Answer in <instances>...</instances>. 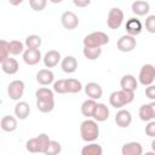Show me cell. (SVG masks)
<instances>
[{
    "label": "cell",
    "instance_id": "74e56055",
    "mask_svg": "<svg viewBox=\"0 0 155 155\" xmlns=\"http://www.w3.org/2000/svg\"><path fill=\"white\" fill-rule=\"evenodd\" d=\"M145 133L147 136L149 137H155V121L154 120H150L148 121V125L145 126Z\"/></svg>",
    "mask_w": 155,
    "mask_h": 155
},
{
    "label": "cell",
    "instance_id": "ba28073f",
    "mask_svg": "<svg viewBox=\"0 0 155 155\" xmlns=\"http://www.w3.org/2000/svg\"><path fill=\"white\" fill-rule=\"evenodd\" d=\"M116 46H117V50L121 51V52H131L136 48L137 46V41L134 39V36L132 35H122L117 42H116Z\"/></svg>",
    "mask_w": 155,
    "mask_h": 155
},
{
    "label": "cell",
    "instance_id": "5bb4252c",
    "mask_svg": "<svg viewBox=\"0 0 155 155\" xmlns=\"http://www.w3.org/2000/svg\"><path fill=\"white\" fill-rule=\"evenodd\" d=\"M92 117L97 122H103V121L108 120L109 119V108L104 103H97L94 107Z\"/></svg>",
    "mask_w": 155,
    "mask_h": 155
},
{
    "label": "cell",
    "instance_id": "60d3db41",
    "mask_svg": "<svg viewBox=\"0 0 155 155\" xmlns=\"http://www.w3.org/2000/svg\"><path fill=\"white\" fill-rule=\"evenodd\" d=\"M8 2L12 5V6H18L23 2V0H8Z\"/></svg>",
    "mask_w": 155,
    "mask_h": 155
},
{
    "label": "cell",
    "instance_id": "83f0119b",
    "mask_svg": "<svg viewBox=\"0 0 155 155\" xmlns=\"http://www.w3.org/2000/svg\"><path fill=\"white\" fill-rule=\"evenodd\" d=\"M97 102L94 99H86L82 104H81V114L84 116H86L87 119L88 117H92V114H93V110H94V107H96Z\"/></svg>",
    "mask_w": 155,
    "mask_h": 155
},
{
    "label": "cell",
    "instance_id": "7c38bea8",
    "mask_svg": "<svg viewBox=\"0 0 155 155\" xmlns=\"http://www.w3.org/2000/svg\"><path fill=\"white\" fill-rule=\"evenodd\" d=\"M131 122H132L131 113L128 110H126V109H121L120 108V110L115 115V124L121 128H126V127H128L131 125Z\"/></svg>",
    "mask_w": 155,
    "mask_h": 155
},
{
    "label": "cell",
    "instance_id": "4fadbf2b",
    "mask_svg": "<svg viewBox=\"0 0 155 155\" xmlns=\"http://www.w3.org/2000/svg\"><path fill=\"white\" fill-rule=\"evenodd\" d=\"M84 90H85V93H86V96L87 97H90L91 99H99L101 97H102V94H103V88L101 87V85L99 84H97V82H87L86 84V86L84 87Z\"/></svg>",
    "mask_w": 155,
    "mask_h": 155
},
{
    "label": "cell",
    "instance_id": "44dd1931",
    "mask_svg": "<svg viewBox=\"0 0 155 155\" xmlns=\"http://www.w3.org/2000/svg\"><path fill=\"white\" fill-rule=\"evenodd\" d=\"M131 10L134 15L137 16H145L149 13L150 11V5L148 1H144V0H136L132 6H131Z\"/></svg>",
    "mask_w": 155,
    "mask_h": 155
},
{
    "label": "cell",
    "instance_id": "f1b7e54d",
    "mask_svg": "<svg viewBox=\"0 0 155 155\" xmlns=\"http://www.w3.org/2000/svg\"><path fill=\"white\" fill-rule=\"evenodd\" d=\"M7 47H8V53L12 54V56L21 54L24 51V44L22 41H19V40H11V41H8Z\"/></svg>",
    "mask_w": 155,
    "mask_h": 155
},
{
    "label": "cell",
    "instance_id": "ac0fdd59",
    "mask_svg": "<svg viewBox=\"0 0 155 155\" xmlns=\"http://www.w3.org/2000/svg\"><path fill=\"white\" fill-rule=\"evenodd\" d=\"M120 86L122 90H126V91H131V92H134L138 87V81L137 79L131 75V74H126L121 78L120 80Z\"/></svg>",
    "mask_w": 155,
    "mask_h": 155
},
{
    "label": "cell",
    "instance_id": "277c9868",
    "mask_svg": "<svg viewBox=\"0 0 155 155\" xmlns=\"http://www.w3.org/2000/svg\"><path fill=\"white\" fill-rule=\"evenodd\" d=\"M109 42V36L103 31H93L84 38V46L102 47Z\"/></svg>",
    "mask_w": 155,
    "mask_h": 155
},
{
    "label": "cell",
    "instance_id": "b9f144b4",
    "mask_svg": "<svg viewBox=\"0 0 155 155\" xmlns=\"http://www.w3.org/2000/svg\"><path fill=\"white\" fill-rule=\"evenodd\" d=\"M50 1H51L52 4H61L63 0H50Z\"/></svg>",
    "mask_w": 155,
    "mask_h": 155
},
{
    "label": "cell",
    "instance_id": "8992f818",
    "mask_svg": "<svg viewBox=\"0 0 155 155\" xmlns=\"http://www.w3.org/2000/svg\"><path fill=\"white\" fill-rule=\"evenodd\" d=\"M155 80V68L153 64H144L140 70H139V75H138V81L143 85V86H148L151 85Z\"/></svg>",
    "mask_w": 155,
    "mask_h": 155
},
{
    "label": "cell",
    "instance_id": "2e32d148",
    "mask_svg": "<svg viewBox=\"0 0 155 155\" xmlns=\"http://www.w3.org/2000/svg\"><path fill=\"white\" fill-rule=\"evenodd\" d=\"M142 29H143V25H142V22L138 18L132 17L126 22V31H127L128 35L137 36L142 33Z\"/></svg>",
    "mask_w": 155,
    "mask_h": 155
},
{
    "label": "cell",
    "instance_id": "d6a6232c",
    "mask_svg": "<svg viewBox=\"0 0 155 155\" xmlns=\"http://www.w3.org/2000/svg\"><path fill=\"white\" fill-rule=\"evenodd\" d=\"M62 151V145L57 142V140H50L46 150H45V155H57Z\"/></svg>",
    "mask_w": 155,
    "mask_h": 155
},
{
    "label": "cell",
    "instance_id": "603a6c76",
    "mask_svg": "<svg viewBox=\"0 0 155 155\" xmlns=\"http://www.w3.org/2000/svg\"><path fill=\"white\" fill-rule=\"evenodd\" d=\"M0 127L4 132H13L17 128V119L12 115H5L0 120Z\"/></svg>",
    "mask_w": 155,
    "mask_h": 155
},
{
    "label": "cell",
    "instance_id": "836d02e7",
    "mask_svg": "<svg viewBox=\"0 0 155 155\" xmlns=\"http://www.w3.org/2000/svg\"><path fill=\"white\" fill-rule=\"evenodd\" d=\"M53 92H56V93H58V94L68 93L65 79H61V80H57V81L53 82Z\"/></svg>",
    "mask_w": 155,
    "mask_h": 155
},
{
    "label": "cell",
    "instance_id": "e0dca14e",
    "mask_svg": "<svg viewBox=\"0 0 155 155\" xmlns=\"http://www.w3.org/2000/svg\"><path fill=\"white\" fill-rule=\"evenodd\" d=\"M42 61H44V64L46 68H53L59 63L61 53L56 50H51V51L45 53V56L42 57Z\"/></svg>",
    "mask_w": 155,
    "mask_h": 155
},
{
    "label": "cell",
    "instance_id": "ab89813d",
    "mask_svg": "<svg viewBox=\"0 0 155 155\" xmlns=\"http://www.w3.org/2000/svg\"><path fill=\"white\" fill-rule=\"evenodd\" d=\"M73 4L76 7H87L91 4V0H73Z\"/></svg>",
    "mask_w": 155,
    "mask_h": 155
},
{
    "label": "cell",
    "instance_id": "3957f363",
    "mask_svg": "<svg viewBox=\"0 0 155 155\" xmlns=\"http://www.w3.org/2000/svg\"><path fill=\"white\" fill-rule=\"evenodd\" d=\"M50 137L46 133H40L38 137L30 138L25 143V148L29 153H45L48 143H50Z\"/></svg>",
    "mask_w": 155,
    "mask_h": 155
},
{
    "label": "cell",
    "instance_id": "4dcf8cb0",
    "mask_svg": "<svg viewBox=\"0 0 155 155\" xmlns=\"http://www.w3.org/2000/svg\"><path fill=\"white\" fill-rule=\"evenodd\" d=\"M35 97L36 99H54L53 91L50 90L48 87H40L35 91Z\"/></svg>",
    "mask_w": 155,
    "mask_h": 155
},
{
    "label": "cell",
    "instance_id": "7a4b0ae2",
    "mask_svg": "<svg viewBox=\"0 0 155 155\" xmlns=\"http://www.w3.org/2000/svg\"><path fill=\"white\" fill-rule=\"evenodd\" d=\"M133 99H134V92L126 91V90H122V88L119 90V91H114L109 96V103L115 109H120V108L132 103Z\"/></svg>",
    "mask_w": 155,
    "mask_h": 155
},
{
    "label": "cell",
    "instance_id": "d590c367",
    "mask_svg": "<svg viewBox=\"0 0 155 155\" xmlns=\"http://www.w3.org/2000/svg\"><path fill=\"white\" fill-rule=\"evenodd\" d=\"M7 44H8V41H6V40H0V64L10 56V53H8V47H7Z\"/></svg>",
    "mask_w": 155,
    "mask_h": 155
},
{
    "label": "cell",
    "instance_id": "8d00e7d4",
    "mask_svg": "<svg viewBox=\"0 0 155 155\" xmlns=\"http://www.w3.org/2000/svg\"><path fill=\"white\" fill-rule=\"evenodd\" d=\"M145 29L150 34L155 33V15H149L145 18Z\"/></svg>",
    "mask_w": 155,
    "mask_h": 155
},
{
    "label": "cell",
    "instance_id": "ffe728a7",
    "mask_svg": "<svg viewBox=\"0 0 155 155\" xmlns=\"http://www.w3.org/2000/svg\"><path fill=\"white\" fill-rule=\"evenodd\" d=\"M1 69L5 74H8V75H15L18 69H19V64L18 62L15 59V58H11L10 56L1 63Z\"/></svg>",
    "mask_w": 155,
    "mask_h": 155
},
{
    "label": "cell",
    "instance_id": "5b68a950",
    "mask_svg": "<svg viewBox=\"0 0 155 155\" xmlns=\"http://www.w3.org/2000/svg\"><path fill=\"white\" fill-rule=\"evenodd\" d=\"M124 11L119 7H113L108 12L107 17V25L110 29H119L124 23Z\"/></svg>",
    "mask_w": 155,
    "mask_h": 155
},
{
    "label": "cell",
    "instance_id": "8fae6325",
    "mask_svg": "<svg viewBox=\"0 0 155 155\" xmlns=\"http://www.w3.org/2000/svg\"><path fill=\"white\" fill-rule=\"evenodd\" d=\"M42 59L39 48H25L23 51V61L28 65H35Z\"/></svg>",
    "mask_w": 155,
    "mask_h": 155
},
{
    "label": "cell",
    "instance_id": "9c48e42d",
    "mask_svg": "<svg viewBox=\"0 0 155 155\" xmlns=\"http://www.w3.org/2000/svg\"><path fill=\"white\" fill-rule=\"evenodd\" d=\"M61 23L65 29L73 30L79 25V17L71 11H65L61 16Z\"/></svg>",
    "mask_w": 155,
    "mask_h": 155
},
{
    "label": "cell",
    "instance_id": "484cf974",
    "mask_svg": "<svg viewBox=\"0 0 155 155\" xmlns=\"http://www.w3.org/2000/svg\"><path fill=\"white\" fill-rule=\"evenodd\" d=\"M102 153H103L102 147L97 143H93V142H90V144L85 145L81 149L82 155H102Z\"/></svg>",
    "mask_w": 155,
    "mask_h": 155
},
{
    "label": "cell",
    "instance_id": "30bf717a",
    "mask_svg": "<svg viewBox=\"0 0 155 155\" xmlns=\"http://www.w3.org/2000/svg\"><path fill=\"white\" fill-rule=\"evenodd\" d=\"M138 116L142 121H150L155 119V102H150L147 104H143L139 107Z\"/></svg>",
    "mask_w": 155,
    "mask_h": 155
},
{
    "label": "cell",
    "instance_id": "e575fe53",
    "mask_svg": "<svg viewBox=\"0 0 155 155\" xmlns=\"http://www.w3.org/2000/svg\"><path fill=\"white\" fill-rule=\"evenodd\" d=\"M29 5H30L31 10L40 12V11L45 10V7L47 5V0H29Z\"/></svg>",
    "mask_w": 155,
    "mask_h": 155
},
{
    "label": "cell",
    "instance_id": "4316f807",
    "mask_svg": "<svg viewBox=\"0 0 155 155\" xmlns=\"http://www.w3.org/2000/svg\"><path fill=\"white\" fill-rule=\"evenodd\" d=\"M82 53H84L85 58H87L88 61H96V59L99 58V56L102 54V48H101V47L85 46L84 50H82Z\"/></svg>",
    "mask_w": 155,
    "mask_h": 155
},
{
    "label": "cell",
    "instance_id": "52a82bcc",
    "mask_svg": "<svg viewBox=\"0 0 155 155\" xmlns=\"http://www.w3.org/2000/svg\"><path fill=\"white\" fill-rule=\"evenodd\" d=\"M25 85L22 80H13L7 86V94L12 101H19L23 97Z\"/></svg>",
    "mask_w": 155,
    "mask_h": 155
},
{
    "label": "cell",
    "instance_id": "cb8c5ba5",
    "mask_svg": "<svg viewBox=\"0 0 155 155\" xmlns=\"http://www.w3.org/2000/svg\"><path fill=\"white\" fill-rule=\"evenodd\" d=\"M30 114V107L27 102H18L15 105V115L19 120H25Z\"/></svg>",
    "mask_w": 155,
    "mask_h": 155
},
{
    "label": "cell",
    "instance_id": "7402d4cb",
    "mask_svg": "<svg viewBox=\"0 0 155 155\" xmlns=\"http://www.w3.org/2000/svg\"><path fill=\"white\" fill-rule=\"evenodd\" d=\"M61 68L64 73L71 74L78 69V61L74 56H67L61 62Z\"/></svg>",
    "mask_w": 155,
    "mask_h": 155
},
{
    "label": "cell",
    "instance_id": "9a60e30c",
    "mask_svg": "<svg viewBox=\"0 0 155 155\" xmlns=\"http://www.w3.org/2000/svg\"><path fill=\"white\" fill-rule=\"evenodd\" d=\"M121 154L122 155H142L143 147L139 142H128L122 145Z\"/></svg>",
    "mask_w": 155,
    "mask_h": 155
},
{
    "label": "cell",
    "instance_id": "6da1fadb",
    "mask_svg": "<svg viewBox=\"0 0 155 155\" xmlns=\"http://www.w3.org/2000/svg\"><path fill=\"white\" fill-rule=\"evenodd\" d=\"M80 136L84 142H94L99 136V126L96 120H91L90 117L81 122L80 125Z\"/></svg>",
    "mask_w": 155,
    "mask_h": 155
},
{
    "label": "cell",
    "instance_id": "d6986e66",
    "mask_svg": "<svg viewBox=\"0 0 155 155\" xmlns=\"http://www.w3.org/2000/svg\"><path fill=\"white\" fill-rule=\"evenodd\" d=\"M54 80V75L50 69H40L36 73V81L42 86H48Z\"/></svg>",
    "mask_w": 155,
    "mask_h": 155
},
{
    "label": "cell",
    "instance_id": "d4e9b609",
    "mask_svg": "<svg viewBox=\"0 0 155 155\" xmlns=\"http://www.w3.org/2000/svg\"><path fill=\"white\" fill-rule=\"evenodd\" d=\"M36 108L41 113H51L54 108V99H36Z\"/></svg>",
    "mask_w": 155,
    "mask_h": 155
},
{
    "label": "cell",
    "instance_id": "f546056e",
    "mask_svg": "<svg viewBox=\"0 0 155 155\" xmlns=\"http://www.w3.org/2000/svg\"><path fill=\"white\" fill-rule=\"evenodd\" d=\"M65 82H67V91H68V93H79L82 90V84L78 79H73V78L65 79Z\"/></svg>",
    "mask_w": 155,
    "mask_h": 155
},
{
    "label": "cell",
    "instance_id": "f35d334b",
    "mask_svg": "<svg viewBox=\"0 0 155 155\" xmlns=\"http://www.w3.org/2000/svg\"><path fill=\"white\" fill-rule=\"evenodd\" d=\"M147 88H145V96L149 98V99H151V101H154L155 99V86L151 84V85H148V86H145Z\"/></svg>",
    "mask_w": 155,
    "mask_h": 155
},
{
    "label": "cell",
    "instance_id": "1f68e13d",
    "mask_svg": "<svg viewBox=\"0 0 155 155\" xmlns=\"http://www.w3.org/2000/svg\"><path fill=\"white\" fill-rule=\"evenodd\" d=\"M24 44H25L27 48H39L41 45V38L39 35H35V34L29 35V36H27Z\"/></svg>",
    "mask_w": 155,
    "mask_h": 155
}]
</instances>
